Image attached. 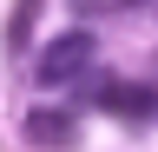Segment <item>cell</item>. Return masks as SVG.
Segmentation results:
<instances>
[{"label": "cell", "instance_id": "cell-1", "mask_svg": "<svg viewBox=\"0 0 158 152\" xmlns=\"http://www.w3.org/2000/svg\"><path fill=\"white\" fill-rule=\"evenodd\" d=\"M86 73H92V33H86V27H66V33H59V40L33 60V86L59 93V86L86 80Z\"/></svg>", "mask_w": 158, "mask_h": 152}, {"label": "cell", "instance_id": "cell-2", "mask_svg": "<svg viewBox=\"0 0 158 152\" xmlns=\"http://www.w3.org/2000/svg\"><path fill=\"white\" fill-rule=\"evenodd\" d=\"M20 132H27V145H40V152H53V145H73V132H79V126H73V112H53V106H33Z\"/></svg>", "mask_w": 158, "mask_h": 152}, {"label": "cell", "instance_id": "cell-3", "mask_svg": "<svg viewBox=\"0 0 158 152\" xmlns=\"http://www.w3.org/2000/svg\"><path fill=\"white\" fill-rule=\"evenodd\" d=\"M33 13H40V0H13V20H7V53H27L33 46Z\"/></svg>", "mask_w": 158, "mask_h": 152}]
</instances>
